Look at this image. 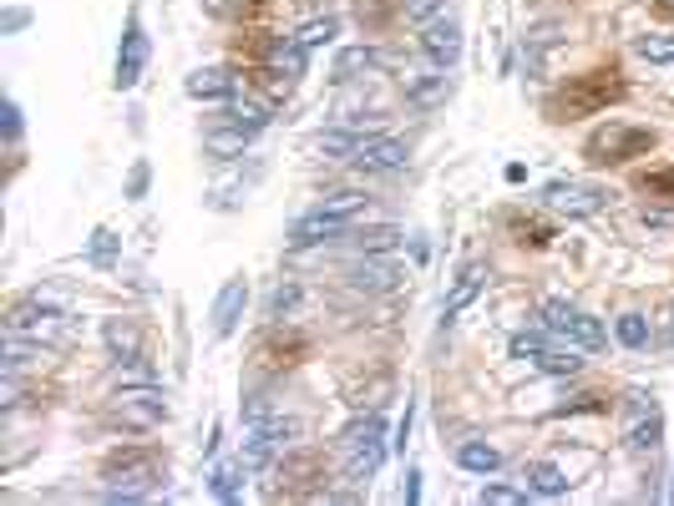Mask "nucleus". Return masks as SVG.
<instances>
[{
  "instance_id": "nucleus-16",
  "label": "nucleus",
  "mask_w": 674,
  "mask_h": 506,
  "mask_svg": "<svg viewBox=\"0 0 674 506\" xmlns=\"http://www.w3.org/2000/svg\"><path fill=\"white\" fill-rule=\"evenodd\" d=\"M244 304H249V279L239 274V279H229V284H223L218 289V299H213V334H218V340H229V334L239 329V319H244Z\"/></svg>"
},
{
  "instance_id": "nucleus-45",
  "label": "nucleus",
  "mask_w": 674,
  "mask_h": 506,
  "mask_svg": "<svg viewBox=\"0 0 674 506\" xmlns=\"http://www.w3.org/2000/svg\"><path fill=\"white\" fill-rule=\"evenodd\" d=\"M654 6H659L664 16H674V0H654Z\"/></svg>"
},
{
  "instance_id": "nucleus-4",
  "label": "nucleus",
  "mask_w": 674,
  "mask_h": 506,
  "mask_svg": "<svg viewBox=\"0 0 674 506\" xmlns=\"http://www.w3.org/2000/svg\"><path fill=\"white\" fill-rule=\"evenodd\" d=\"M543 329L558 334V340L573 345V350H604V340H609L604 319H593L588 309H578L568 299H548L543 304Z\"/></svg>"
},
{
  "instance_id": "nucleus-14",
  "label": "nucleus",
  "mask_w": 674,
  "mask_h": 506,
  "mask_svg": "<svg viewBox=\"0 0 674 506\" xmlns=\"http://www.w3.org/2000/svg\"><path fill=\"white\" fill-rule=\"evenodd\" d=\"M56 329H61V309H56V304H41V294H36V299H26V304H16V309L6 314V334L46 340V334H56Z\"/></svg>"
},
{
  "instance_id": "nucleus-22",
  "label": "nucleus",
  "mask_w": 674,
  "mask_h": 506,
  "mask_svg": "<svg viewBox=\"0 0 674 506\" xmlns=\"http://www.w3.org/2000/svg\"><path fill=\"white\" fill-rule=\"evenodd\" d=\"M522 481H528V491H533V496H568V471H563V466H553V461H528Z\"/></svg>"
},
{
  "instance_id": "nucleus-9",
  "label": "nucleus",
  "mask_w": 674,
  "mask_h": 506,
  "mask_svg": "<svg viewBox=\"0 0 674 506\" xmlns=\"http://www.w3.org/2000/svg\"><path fill=\"white\" fill-rule=\"evenodd\" d=\"M421 51L446 71V66H457L462 61V21L452 11H436L431 21H421Z\"/></svg>"
},
{
  "instance_id": "nucleus-1",
  "label": "nucleus",
  "mask_w": 674,
  "mask_h": 506,
  "mask_svg": "<svg viewBox=\"0 0 674 506\" xmlns=\"http://www.w3.org/2000/svg\"><path fill=\"white\" fill-rule=\"evenodd\" d=\"M624 97V76L619 66H598L588 76H568L563 87L548 97V122H578V117H598V112H609V102Z\"/></svg>"
},
{
  "instance_id": "nucleus-38",
  "label": "nucleus",
  "mask_w": 674,
  "mask_h": 506,
  "mask_svg": "<svg viewBox=\"0 0 674 506\" xmlns=\"http://www.w3.org/2000/svg\"><path fill=\"white\" fill-rule=\"evenodd\" d=\"M436 11H446V0H401V16H406V21H416V26H421V21H431Z\"/></svg>"
},
{
  "instance_id": "nucleus-10",
  "label": "nucleus",
  "mask_w": 674,
  "mask_h": 506,
  "mask_svg": "<svg viewBox=\"0 0 674 506\" xmlns=\"http://www.w3.org/2000/svg\"><path fill=\"white\" fill-rule=\"evenodd\" d=\"M350 162L360 167V173H396V167L411 162V147L396 142V137H386V132H360Z\"/></svg>"
},
{
  "instance_id": "nucleus-24",
  "label": "nucleus",
  "mask_w": 674,
  "mask_h": 506,
  "mask_svg": "<svg viewBox=\"0 0 674 506\" xmlns=\"http://www.w3.org/2000/svg\"><path fill=\"white\" fill-rule=\"evenodd\" d=\"M457 466L472 471V476H492V471L502 466V451H497L492 441H462V446H457Z\"/></svg>"
},
{
  "instance_id": "nucleus-12",
  "label": "nucleus",
  "mask_w": 674,
  "mask_h": 506,
  "mask_svg": "<svg viewBox=\"0 0 674 506\" xmlns=\"http://www.w3.org/2000/svg\"><path fill=\"white\" fill-rule=\"evenodd\" d=\"M604 203H609V193L593 183H553L548 188V208L563 218H593V213H604Z\"/></svg>"
},
{
  "instance_id": "nucleus-44",
  "label": "nucleus",
  "mask_w": 674,
  "mask_h": 506,
  "mask_svg": "<svg viewBox=\"0 0 674 506\" xmlns=\"http://www.w3.org/2000/svg\"><path fill=\"white\" fill-rule=\"evenodd\" d=\"M406 501H421V471L406 476Z\"/></svg>"
},
{
  "instance_id": "nucleus-18",
  "label": "nucleus",
  "mask_w": 674,
  "mask_h": 506,
  "mask_svg": "<svg viewBox=\"0 0 674 506\" xmlns=\"http://www.w3.org/2000/svg\"><path fill=\"white\" fill-rule=\"evenodd\" d=\"M223 127H239V132H264L269 127V102H254V97H229V102H218V117Z\"/></svg>"
},
{
  "instance_id": "nucleus-8",
  "label": "nucleus",
  "mask_w": 674,
  "mask_h": 506,
  "mask_svg": "<svg viewBox=\"0 0 674 506\" xmlns=\"http://www.w3.org/2000/svg\"><path fill=\"white\" fill-rule=\"evenodd\" d=\"M147 56H153V46H147V31H142V16L132 11L127 16V31H122V46H117V71H112V87L117 92H132L142 71H147Z\"/></svg>"
},
{
  "instance_id": "nucleus-30",
  "label": "nucleus",
  "mask_w": 674,
  "mask_h": 506,
  "mask_svg": "<svg viewBox=\"0 0 674 506\" xmlns=\"http://www.w3.org/2000/svg\"><path fill=\"white\" fill-rule=\"evenodd\" d=\"M477 501H482V506H522V501H528V486H502V481H492V486L477 491Z\"/></svg>"
},
{
  "instance_id": "nucleus-31",
  "label": "nucleus",
  "mask_w": 674,
  "mask_h": 506,
  "mask_svg": "<svg viewBox=\"0 0 674 506\" xmlns=\"http://www.w3.org/2000/svg\"><path fill=\"white\" fill-rule=\"evenodd\" d=\"M239 476H244V461H239V466H213V476H208L213 496H218V501H234V496H239Z\"/></svg>"
},
{
  "instance_id": "nucleus-7",
  "label": "nucleus",
  "mask_w": 674,
  "mask_h": 506,
  "mask_svg": "<svg viewBox=\"0 0 674 506\" xmlns=\"http://www.w3.org/2000/svg\"><path fill=\"white\" fill-rule=\"evenodd\" d=\"M512 355H517L522 365L543 370V375H578V370H583V360H578V350H573V345H568V350H548V340H543L538 329L512 334Z\"/></svg>"
},
{
  "instance_id": "nucleus-5",
  "label": "nucleus",
  "mask_w": 674,
  "mask_h": 506,
  "mask_svg": "<svg viewBox=\"0 0 674 506\" xmlns=\"http://www.w3.org/2000/svg\"><path fill=\"white\" fill-rule=\"evenodd\" d=\"M173 415V405H168V390L163 385H122L117 395H112V420L117 426H132V431H153V426H163V420Z\"/></svg>"
},
{
  "instance_id": "nucleus-19",
  "label": "nucleus",
  "mask_w": 674,
  "mask_h": 506,
  "mask_svg": "<svg viewBox=\"0 0 674 506\" xmlns=\"http://www.w3.org/2000/svg\"><path fill=\"white\" fill-rule=\"evenodd\" d=\"M482 284H487V269L482 264H467L457 279H452V289H446V299H441V319L452 324V319H462V309L482 294Z\"/></svg>"
},
{
  "instance_id": "nucleus-20",
  "label": "nucleus",
  "mask_w": 674,
  "mask_h": 506,
  "mask_svg": "<svg viewBox=\"0 0 674 506\" xmlns=\"http://www.w3.org/2000/svg\"><path fill=\"white\" fill-rule=\"evenodd\" d=\"M102 340H107L112 360H142V329L132 319H107L102 324Z\"/></svg>"
},
{
  "instance_id": "nucleus-26",
  "label": "nucleus",
  "mask_w": 674,
  "mask_h": 506,
  "mask_svg": "<svg viewBox=\"0 0 674 506\" xmlns=\"http://www.w3.org/2000/svg\"><path fill=\"white\" fill-rule=\"evenodd\" d=\"M320 208L350 223V218H360V213L370 208V198H365V193H355V188H335V193H325V198H320Z\"/></svg>"
},
{
  "instance_id": "nucleus-23",
  "label": "nucleus",
  "mask_w": 674,
  "mask_h": 506,
  "mask_svg": "<svg viewBox=\"0 0 674 506\" xmlns=\"http://www.w3.org/2000/svg\"><path fill=\"white\" fill-rule=\"evenodd\" d=\"M401 81H406V97H411L416 107H436V102L452 97V81H446L441 71H436V76H416V71H406Z\"/></svg>"
},
{
  "instance_id": "nucleus-40",
  "label": "nucleus",
  "mask_w": 674,
  "mask_h": 506,
  "mask_svg": "<svg viewBox=\"0 0 674 506\" xmlns=\"http://www.w3.org/2000/svg\"><path fill=\"white\" fill-rule=\"evenodd\" d=\"M198 6H203V16H234V11H244V0H198Z\"/></svg>"
},
{
  "instance_id": "nucleus-41",
  "label": "nucleus",
  "mask_w": 674,
  "mask_h": 506,
  "mask_svg": "<svg viewBox=\"0 0 674 506\" xmlns=\"http://www.w3.org/2000/svg\"><path fill=\"white\" fill-rule=\"evenodd\" d=\"M26 21H31V11H6V16H0V36H16Z\"/></svg>"
},
{
  "instance_id": "nucleus-6",
  "label": "nucleus",
  "mask_w": 674,
  "mask_h": 506,
  "mask_svg": "<svg viewBox=\"0 0 674 506\" xmlns=\"http://www.w3.org/2000/svg\"><path fill=\"white\" fill-rule=\"evenodd\" d=\"M320 481H325V456L310 451V446H294L274 461V496H320Z\"/></svg>"
},
{
  "instance_id": "nucleus-32",
  "label": "nucleus",
  "mask_w": 674,
  "mask_h": 506,
  "mask_svg": "<svg viewBox=\"0 0 674 506\" xmlns=\"http://www.w3.org/2000/svg\"><path fill=\"white\" fill-rule=\"evenodd\" d=\"M350 238H355L365 253H391V248L401 243V233H396V228H365V233H355V228H350Z\"/></svg>"
},
{
  "instance_id": "nucleus-27",
  "label": "nucleus",
  "mask_w": 674,
  "mask_h": 506,
  "mask_svg": "<svg viewBox=\"0 0 674 506\" xmlns=\"http://www.w3.org/2000/svg\"><path fill=\"white\" fill-rule=\"evenodd\" d=\"M335 36H340V21H335V16L305 21V26H299V31H294V41H299V46H305V51H315V46H330Z\"/></svg>"
},
{
  "instance_id": "nucleus-2",
  "label": "nucleus",
  "mask_w": 674,
  "mask_h": 506,
  "mask_svg": "<svg viewBox=\"0 0 674 506\" xmlns=\"http://www.w3.org/2000/svg\"><path fill=\"white\" fill-rule=\"evenodd\" d=\"M102 481H107V491H102L107 501H142L163 481V456L153 446H122V451L107 456Z\"/></svg>"
},
{
  "instance_id": "nucleus-15",
  "label": "nucleus",
  "mask_w": 674,
  "mask_h": 506,
  "mask_svg": "<svg viewBox=\"0 0 674 506\" xmlns=\"http://www.w3.org/2000/svg\"><path fill=\"white\" fill-rule=\"evenodd\" d=\"M330 238H350V223L325 213V208H315V213L289 223V248H315V243H330Z\"/></svg>"
},
{
  "instance_id": "nucleus-43",
  "label": "nucleus",
  "mask_w": 674,
  "mask_h": 506,
  "mask_svg": "<svg viewBox=\"0 0 674 506\" xmlns=\"http://www.w3.org/2000/svg\"><path fill=\"white\" fill-rule=\"evenodd\" d=\"M6 137L21 142V107H16V102H6Z\"/></svg>"
},
{
  "instance_id": "nucleus-25",
  "label": "nucleus",
  "mask_w": 674,
  "mask_h": 506,
  "mask_svg": "<svg viewBox=\"0 0 674 506\" xmlns=\"http://www.w3.org/2000/svg\"><path fill=\"white\" fill-rule=\"evenodd\" d=\"M203 142H208V152H213V157H239V152L249 147V132H239V127H223V122H213Z\"/></svg>"
},
{
  "instance_id": "nucleus-3",
  "label": "nucleus",
  "mask_w": 674,
  "mask_h": 506,
  "mask_svg": "<svg viewBox=\"0 0 674 506\" xmlns=\"http://www.w3.org/2000/svg\"><path fill=\"white\" fill-rule=\"evenodd\" d=\"M654 142H659V137H654L649 127L624 122V117H609L604 127H593V132H588L583 157H588L593 167H619V162H634V157L654 152Z\"/></svg>"
},
{
  "instance_id": "nucleus-28",
  "label": "nucleus",
  "mask_w": 674,
  "mask_h": 506,
  "mask_svg": "<svg viewBox=\"0 0 674 506\" xmlns=\"http://www.w3.org/2000/svg\"><path fill=\"white\" fill-rule=\"evenodd\" d=\"M294 304H299V284H279V289L269 294V304H264V319H269V324H284V319L294 314Z\"/></svg>"
},
{
  "instance_id": "nucleus-34",
  "label": "nucleus",
  "mask_w": 674,
  "mask_h": 506,
  "mask_svg": "<svg viewBox=\"0 0 674 506\" xmlns=\"http://www.w3.org/2000/svg\"><path fill=\"white\" fill-rule=\"evenodd\" d=\"M634 51H639L644 61H659V66H664V61H674V36H639Z\"/></svg>"
},
{
  "instance_id": "nucleus-17",
  "label": "nucleus",
  "mask_w": 674,
  "mask_h": 506,
  "mask_svg": "<svg viewBox=\"0 0 674 506\" xmlns=\"http://www.w3.org/2000/svg\"><path fill=\"white\" fill-rule=\"evenodd\" d=\"M183 92L198 97V102H229L239 92V76L229 66H198L188 81H183Z\"/></svg>"
},
{
  "instance_id": "nucleus-35",
  "label": "nucleus",
  "mask_w": 674,
  "mask_h": 506,
  "mask_svg": "<svg viewBox=\"0 0 674 506\" xmlns=\"http://www.w3.org/2000/svg\"><path fill=\"white\" fill-rule=\"evenodd\" d=\"M563 41V26L558 21H543V26H533L528 36H522V46H528V51H548V46H558Z\"/></svg>"
},
{
  "instance_id": "nucleus-37",
  "label": "nucleus",
  "mask_w": 674,
  "mask_h": 506,
  "mask_svg": "<svg viewBox=\"0 0 674 506\" xmlns=\"http://www.w3.org/2000/svg\"><path fill=\"white\" fill-rule=\"evenodd\" d=\"M147 183H153V167H147V162L137 157V162H132V173H127V198H132V203H142V198H147Z\"/></svg>"
},
{
  "instance_id": "nucleus-33",
  "label": "nucleus",
  "mask_w": 674,
  "mask_h": 506,
  "mask_svg": "<svg viewBox=\"0 0 674 506\" xmlns=\"http://www.w3.org/2000/svg\"><path fill=\"white\" fill-rule=\"evenodd\" d=\"M639 193L674 203V167H659V173H644V178H639Z\"/></svg>"
},
{
  "instance_id": "nucleus-39",
  "label": "nucleus",
  "mask_w": 674,
  "mask_h": 506,
  "mask_svg": "<svg viewBox=\"0 0 674 506\" xmlns=\"http://www.w3.org/2000/svg\"><path fill=\"white\" fill-rule=\"evenodd\" d=\"M548 228L543 223H517V243H533V248H548Z\"/></svg>"
},
{
  "instance_id": "nucleus-13",
  "label": "nucleus",
  "mask_w": 674,
  "mask_h": 506,
  "mask_svg": "<svg viewBox=\"0 0 674 506\" xmlns=\"http://www.w3.org/2000/svg\"><path fill=\"white\" fill-rule=\"evenodd\" d=\"M401 279H406V269L396 259H386V253H365L350 269V289H360V294H391V289H401Z\"/></svg>"
},
{
  "instance_id": "nucleus-36",
  "label": "nucleus",
  "mask_w": 674,
  "mask_h": 506,
  "mask_svg": "<svg viewBox=\"0 0 674 506\" xmlns=\"http://www.w3.org/2000/svg\"><path fill=\"white\" fill-rule=\"evenodd\" d=\"M112 259H117V233H112V228H97V233H92V264L107 269Z\"/></svg>"
},
{
  "instance_id": "nucleus-42",
  "label": "nucleus",
  "mask_w": 674,
  "mask_h": 506,
  "mask_svg": "<svg viewBox=\"0 0 674 506\" xmlns=\"http://www.w3.org/2000/svg\"><path fill=\"white\" fill-rule=\"evenodd\" d=\"M568 410H604V405H598V395H573L568 405H558L553 415H568Z\"/></svg>"
},
{
  "instance_id": "nucleus-21",
  "label": "nucleus",
  "mask_w": 674,
  "mask_h": 506,
  "mask_svg": "<svg viewBox=\"0 0 674 506\" xmlns=\"http://www.w3.org/2000/svg\"><path fill=\"white\" fill-rule=\"evenodd\" d=\"M381 456H386V436H381V441H365V446H350V451H345V481L365 486L370 476L381 471Z\"/></svg>"
},
{
  "instance_id": "nucleus-11",
  "label": "nucleus",
  "mask_w": 674,
  "mask_h": 506,
  "mask_svg": "<svg viewBox=\"0 0 674 506\" xmlns=\"http://www.w3.org/2000/svg\"><path fill=\"white\" fill-rule=\"evenodd\" d=\"M391 66V56L381 51V46H345L340 56H335V66H330V81L335 87H360V81H370V76H381Z\"/></svg>"
},
{
  "instance_id": "nucleus-29",
  "label": "nucleus",
  "mask_w": 674,
  "mask_h": 506,
  "mask_svg": "<svg viewBox=\"0 0 674 506\" xmlns=\"http://www.w3.org/2000/svg\"><path fill=\"white\" fill-rule=\"evenodd\" d=\"M614 334H619L629 350H644V345H649V319H644V314H619Z\"/></svg>"
}]
</instances>
